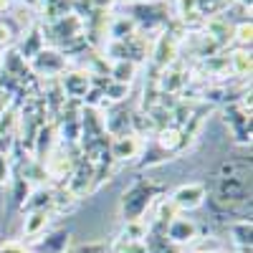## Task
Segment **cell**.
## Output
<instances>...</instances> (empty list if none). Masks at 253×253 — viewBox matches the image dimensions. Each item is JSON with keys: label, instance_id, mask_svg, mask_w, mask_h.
Masks as SVG:
<instances>
[{"label": "cell", "instance_id": "cell-18", "mask_svg": "<svg viewBox=\"0 0 253 253\" xmlns=\"http://www.w3.org/2000/svg\"><path fill=\"white\" fill-rule=\"evenodd\" d=\"M228 230L233 236V243L238 251H251V233H253L251 220H233L228 225Z\"/></svg>", "mask_w": 253, "mask_h": 253}, {"label": "cell", "instance_id": "cell-3", "mask_svg": "<svg viewBox=\"0 0 253 253\" xmlns=\"http://www.w3.org/2000/svg\"><path fill=\"white\" fill-rule=\"evenodd\" d=\"M147 41L142 33L126 38V41H104V58L107 61H132L137 66L147 61Z\"/></svg>", "mask_w": 253, "mask_h": 253}, {"label": "cell", "instance_id": "cell-22", "mask_svg": "<svg viewBox=\"0 0 253 253\" xmlns=\"http://www.w3.org/2000/svg\"><path fill=\"white\" fill-rule=\"evenodd\" d=\"M15 38H18V28L10 23V20L0 18V51H8L15 46Z\"/></svg>", "mask_w": 253, "mask_h": 253}, {"label": "cell", "instance_id": "cell-30", "mask_svg": "<svg viewBox=\"0 0 253 253\" xmlns=\"http://www.w3.org/2000/svg\"><path fill=\"white\" fill-rule=\"evenodd\" d=\"M236 3H238L241 8H246V10L251 13V3H253V0H236Z\"/></svg>", "mask_w": 253, "mask_h": 253}, {"label": "cell", "instance_id": "cell-31", "mask_svg": "<svg viewBox=\"0 0 253 253\" xmlns=\"http://www.w3.org/2000/svg\"><path fill=\"white\" fill-rule=\"evenodd\" d=\"M124 3L129 5V3H144V0H124Z\"/></svg>", "mask_w": 253, "mask_h": 253}, {"label": "cell", "instance_id": "cell-4", "mask_svg": "<svg viewBox=\"0 0 253 253\" xmlns=\"http://www.w3.org/2000/svg\"><path fill=\"white\" fill-rule=\"evenodd\" d=\"M223 119L238 144H251V99H238L223 107Z\"/></svg>", "mask_w": 253, "mask_h": 253}, {"label": "cell", "instance_id": "cell-33", "mask_svg": "<svg viewBox=\"0 0 253 253\" xmlns=\"http://www.w3.org/2000/svg\"><path fill=\"white\" fill-rule=\"evenodd\" d=\"M198 253H205V251H198ZM208 253H210V251H208Z\"/></svg>", "mask_w": 253, "mask_h": 253}, {"label": "cell", "instance_id": "cell-7", "mask_svg": "<svg viewBox=\"0 0 253 253\" xmlns=\"http://www.w3.org/2000/svg\"><path fill=\"white\" fill-rule=\"evenodd\" d=\"M142 147H144V139L137 132L117 134L109 139V157H112V162H132L139 157Z\"/></svg>", "mask_w": 253, "mask_h": 253}, {"label": "cell", "instance_id": "cell-24", "mask_svg": "<svg viewBox=\"0 0 253 253\" xmlns=\"http://www.w3.org/2000/svg\"><path fill=\"white\" fill-rule=\"evenodd\" d=\"M175 215H180L177 213V208L170 203V198H167V200H160L157 203V213H155V220H162V223H170Z\"/></svg>", "mask_w": 253, "mask_h": 253}, {"label": "cell", "instance_id": "cell-6", "mask_svg": "<svg viewBox=\"0 0 253 253\" xmlns=\"http://www.w3.org/2000/svg\"><path fill=\"white\" fill-rule=\"evenodd\" d=\"M208 200V185L205 182H187L172 190L170 203L177 208V213H190V210L203 208Z\"/></svg>", "mask_w": 253, "mask_h": 253}, {"label": "cell", "instance_id": "cell-28", "mask_svg": "<svg viewBox=\"0 0 253 253\" xmlns=\"http://www.w3.org/2000/svg\"><path fill=\"white\" fill-rule=\"evenodd\" d=\"M10 5H13V0H0V15L8 13V10H10Z\"/></svg>", "mask_w": 253, "mask_h": 253}, {"label": "cell", "instance_id": "cell-13", "mask_svg": "<svg viewBox=\"0 0 253 253\" xmlns=\"http://www.w3.org/2000/svg\"><path fill=\"white\" fill-rule=\"evenodd\" d=\"M137 26L129 15H117V13H109L107 18V41H126L137 36Z\"/></svg>", "mask_w": 253, "mask_h": 253}, {"label": "cell", "instance_id": "cell-19", "mask_svg": "<svg viewBox=\"0 0 253 253\" xmlns=\"http://www.w3.org/2000/svg\"><path fill=\"white\" fill-rule=\"evenodd\" d=\"M251 41H253V23H251V18H243L230 31V43L236 48H251Z\"/></svg>", "mask_w": 253, "mask_h": 253}, {"label": "cell", "instance_id": "cell-32", "mask_svg": "<svg viewBox=\"0 0 253 253\" xmlns=\"http://www.w3.org/2000/svg\"><path fill=\"white\" fill-rule=\"evenodd\" d=\"M0 63H3V51H0Z\"/></svg>", "mask_w": 253, "mask_h": 253}, {"label": "cell", "instance_id": "cell-11", "mask_svg": "<svg viewBox=\"0 0 253 253\" xmlns=\"http://www.w3.org/2000/svg\"><path fill=\"white\" fill-rule=\"evenodd\" d=\"M165 225L162 220H155L147 223V236H144V248L147 253H180L177 246H172L170 241L165 238Z\"/></svg>", "mask_w": 253, "mask_h": 253}, {"label": "cell", "instance_id": "cell-5", "mask_svg": "<svg viewBox=\"0 0 253 253\" xmlns=\"http://www.w3.org/2000/svg\"><path fill=\"white\" fill-rule=\"evenodd\" d=\"M28 66H31V71L41 79V81H51V79H61L63 74L69 71V58L63 56L61 51H56V48H43L41 53H36L31 61H28Z\"/></svg>", "mask_w": 253, "mask_h": 253}, {"label": "cell", "instance_id": "cell-12", "mask_svg": "<svg viewBox=\"0 0 253 253\" xmlns=\"http://www.w3.org/2000/svg\"><path fill=\"white\" fill-rule=\"evenodd\" d=\"M20 56H23L26 61H31L36 53H41L46 48V41H43V31H41V23H33L26 33H23V38L18 41V46H13Z\"/></svg>", "mask_w": 253, "mask_h": 253}, {"label": "cell", "instance_id": "cell-21", "mask_svg": "<svg viewBox=\"0 0 253 253\" xmlns=\"http://www.w3.org/2000/svg\"><path fill=\"white\" fill-rule=\"evenodd\" d=\"M109 253H147V248H144V241H129L119 236L109 246Z\"/></svg>", "mask_w": 253, "mask_h": 253}, {"label": "cell", "instance_id": "cell-23", "mask_svg": "<svg viewBox=\"0 0 253 253\" xmlns=\"http://www.w3.org/2000/svg\"><path fill=\"white\" fill-rule=\"evenodd\" d=\"M122 238H129V241H144L147 236V223L144 220H126L124 230L119 233Z\"/></svg>", "mask_w": 253, "mask_h": 253}, {"label": "cell", "instance_id": "cell-9", "mask_svg": "<svg viewBox=\"0 0 253 253\" xmlns=\"http://www.w3.org/2000/svg\"><path fill=\"white\" fill-rule=\"evenodd\" d=\"M69 243H71V233L66 228H58L28 241V251L31 253H69Z\"/></svg>", "mask_w": 253, "mask_h": 253}, {"label": "cell", "instance_id": "cell-1", "mask_svg": "<svg viewBox=\"0 0 253 253\" xmlns=\"http://www.w3.org/2000/svg\"><path fill=\"white\" fill-rule=\"evenodd\" d=\"M162 185L147 180V177H137L129 187L124 190V195L119 200V213L126 220H144V213L152 208L155 198L162 193Z\"/></svg>", "mask_w": 253, "mask_h": 253}, {"label": "cell", "instance_id": "cell-29", "mask_svg": "<svg viewBox=\"0 0 253 253\" xmlns=\"http://www.w3.org/2000/svg\"><path fill=\"white\" fill-rule=\"evenodd\" d=\"M26 8H31V10H38V0H20Z\"/></svg>", "mask_w": 253, "mask_h": 253}, {"label": "cell", "instance_id": "cell-15", "mask_svg": "<svg viewBox=\"0 0 253 253\" xmlns=\"http://www.w3.org/2000/svg\"><path fill=\"white\" fill-rule=\"evenodd\" d=\"M51 210H31V213H26V220H23V236L28 241L38 238L46 233V228L51 223Z\"/></svg>", "mask_w": 253, "mask_h": 253}, {"label": "cell", "instance_id": "cell-10", "mask_svg": "<svg viewBox=\"0 0 253 253\" xmlns=\"http://www.w3.org/2000/svg\"><path fill=\"white\" fill-rule=\"evenodd\" d=\"M58 84H61V89H63V94H66V99H71V101H84V96L89 94V89H91V76L84 71V69H74V71H66L61 79H58Z\"/></svg>", "mask_w": 253, "mask_h": 253}, {"label": "cell", "instance_id": "cell-25", "mask_svg": "<svg viewBox=\"0 0 253 253\" xmlns=\"http://www.w3.org/2000/svg\"><path fill=\"white\" fill-rule=\"evenodd\" d=\"M71 253H109V246H104V243H86V246H81Z\"/></svg>", "mask_w": 253, "mask_h": 253}, {"label": "cell", "instance_id": "cell-20", "mask_svg": "<svg viewBox=\"0 0 253 253\" xmlns=\"http://www.w3.org/2000/svg\"><path fill=\"white\" fill-rule=\"evenodd\" d=\"M230 3H233V0H195V8H198V15L203 20H208V18L223 15Z\"/></svg>", "mask_w": 253, "mask_h": 253}, {"label": "cell", "instance_id": "cell-27", "mask_svg": "<svg viewBox=\"0 0 253 253\" xmlns=\"http://www.w3.org/2000/svg\"><path fill=\"white\" fill-rule=\"evenodd\" d=\"M0 253H31V251L23 248L20 243H5V246H0Z\"/></svg>", "mask_w": 253, "mask_h": 253}, {"label": "cell", "instance_id": "cell-14", "mask_svg": "<svg viewBox=\"0 0 253 253\" xmlns=\"http://www.w3.org/2000/svg\"><path fill=\"white\" fill-rule=\"evenodd\" d=\"M41 23H53V20L74 13V0H38Z\"/></svg>", "mask_w": 253, "mask_h": 253}, {"label": "cell", "instance_id": "cell-8", "mask_svg": "<svg viewBox=\"0 0 253 253\" xmlns=\"http://www.w3.org/2000/svg\"><path fill=\"white\" fill-rule=\"evenodd\" d=\"M200 236V228L193 218H185V215H175L170 223L165 225V238L170 241L172 246H190L195 243Z\"/></svg>", "mask_w": 253, "mask_h": 253}, {"label": "cell", "instance_id": "cell-16", "mask_svg": "<svg viewBox=\"0 0 253 253\" xmlns=\"http://www.w3.org/2000/svg\"><path fill=\"white\" fill-rule=\"evenodd\" d=\"M228 66H230V76L248 79L251 76V48H233L228 53Z\"/></svg>", "mask_w": 253, "mask_h": 253}, {"label": "cell", "instance_id": "cell-2", "mask_svg": "<svg viewBox=\"0 0 253 253\" xmlns=\"http://www.w3.org/2000/svg\"><path fill=\"white\" fill-rule=\"evenodd\" d=\"M126 15L134 20L137 31H165L167 23L172 20L170 5L165 0H144V3H129Z\"/></svg>", "mask_w": 253, "mask_h": 253}, {"label": "cell", "instance_id": "cell-26", "mask_svg": "<svg viewBox=\"0 0 253 253\" xmlns=\"http://www.w3.org/2000/svg\"><path fill=\"white\" fill-rule=\"evenodd\" d=\"M10 180V162L5 155H0V185H5Z\"/></svg>", "mask_w": 253, "mask_h": 253}, {"label": "cell", "instance_id": "cell-17", "mask_svg": "<svg viewBox=\"0 0 253 253\" xmlns=\"http://www.w3.org/2000/svg\"><path fill=\"white\" fill-rule=\"evenodd\" d=\"M139 66L132 61H109V79L117 81V84H126L129 86V81L137 76Z\"/></svg>", "mask_w": 253, "mask_h": 253}]
</instances>
